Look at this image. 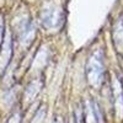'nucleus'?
I'll list each match as a JSON object with an SVG mask.
<instances>
[{"instance_id":"nucleus-1","label":"nucleus","mask_w":123,"mask_h":123,"mask_svg":"<svg viewBox=\"0 0 123 123\" xmlns=\"http://www.w3.org/2000/svg\"><path fill=\"white\" fill-rule=\"evenodd\" d=\"M104 74H105L104 53H102L101 49H97L91 54L86 65V75L89 84L97 89L102 84Z\"/></svg>"},{"instance_id":"nucleus-3","label":"nucleus","mask_w":123,"mask_h":123,"mask_svg":"<svg viewBox=\"0 0 123 123\" xmlns=\"http://www.w3.org/2000/svg\"><path fill=\"white\" fill-rule=\"evenodd\" d=\"M112 38L117 52L123 55V20L119 18L112 30Z\"/></svg>"},{"instance_id":"nucleus-2","label":"nucleus","mask_w":123,"mask_h":123,"mask_svg":"<svg viewBox=\"0 0 123 123\" xmlns=\"http://www.w3.org/2000/svg\"><path fill=\"white\" fill-rule=\"evenodd\" d=\"M41 17H42V22H43L46 28H48L50 31L52 30H59L63 26V22H64L63 7L60 5L50 3V4H48L43 7Z\"/></svg>"},{"instance_id":"nucleus-4","label":"nucleus","mask_w":123,"mask_h":123,"mask_svg":"<svg viewBox=\"0 0 123 123\" xmlns=\"http://www.w3.org/2000/svg\"><path fill=\"white\" fill-rule=\"evenodd\" d=\"M112 87H113L115 108H116V111H117V116H119V112H122V115H123V90H122L121 81H119L117 78L113 79Z\"/></svg>"}]
</instances>
